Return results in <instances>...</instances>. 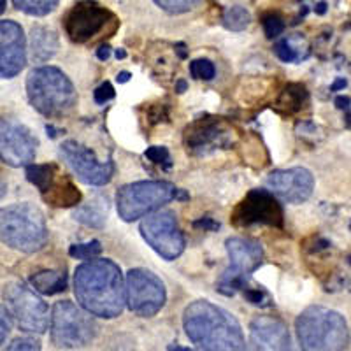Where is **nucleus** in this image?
<instances>
[{
    "mask_svg": "<svg viewBox=\"0 0 351 351\" xmlns=\"http://www.w3.org/2000/svg\"><path fill=\"white\" fill-rule=\"evenodd\" d=\"M74 293L83 309L100 318H116L127 302L123 274L111 260H92L76 269Z\"/></svg>",
    "mask_w": 351,
    "mask_h": 351,
    "instance_id": "f257e3e1",
    "label": "nucleus"
},
{
    "mask_svg": "<svg viewBox=\"0 0 351 351\" xmlns=\"http://www.w3.org/2000/svg\"><path fill=\"white\" fill-rule=\"evenodd\" d=\"M183 325L188 339L200 350H244V335L237 319L208 300L190 304Z\"/></svg>",
    "mask_w": 351,
    "mask_h": 351,
    "instance_id": "f03ea898",
    "label": "nucleus"
},
{
    "mask_svg": "<svg viewBox=\"0 0 351 351\" xmlns=\"http://www.w3.org/2000/svg\"><path fill=\"white\" fill-rule=\"evenodd\" d=\"M27 95L36 111L51 118L71 112L77 102L74 84L56 67L34 69L27 77Z\"/></svg>",
    "mask_w": 351,
    "mask_h": 351,
    "instance_id": "7ed1b4c3",
    "label": "nucleus"
},
{
    "mask_svg": "<svg viewBox=\"0 0 351 351\" xmlns=\"http://www.w3.org/2000/svg\"><path fill=\"white\" fill-rule=\"evenodd\" d=\"M0 241L21 253H36L48 243L44 215L30 204L0 209Z\"/></svg>",
    "mask_w": 351,
    "mask_h": 351,
    "instance_id": "20e7f679",
    "label": "nucleus"
},
{
    "mask_svg": "<svg viewBox=\"0 0 351 351\" xmlns=\"http://www.w3.org/2000/svg\"><path fill=\"white\" fill-rule=\"evenodd\" d=\"M295 330L304 350H346L350 346V328L337 311L313 306L297 318Z\"/></svg>",
    "mask_w": 351,
    "mask_h": 351,
    "instance_id": "39448f33",
    "label": "nucleus"
},
{
    "mask_svg": "<svg viewBox=\"0 0 351 351\" xmlns=\"http://www.w3.org/2000/svg\"><path fill=\"white\" fill-rule=\"evenodd\" d=\"M176 199L184 200L188 195L167 181H139L125 184L118 190L116 208L125 221H136Z\"/></svg>",
    "mask_w": 351,
    "mask_h": 351,
    "instance_id": "423d86ee",
    "label": "nucleus"
},
{
    "mask_svg": "<svg viewBox=\"0 0 351 351\" xmlns=\"http://www.w3.org/2000/svg\"><path fill=\"white\" fill-rule=\"evenodd\" d=\"M120 25L114 12L95 0H80L64 16L65 34L72 43L86 44L99 36L111 37Z\"/></svg>",
    "mask_w": 351,
    "mask_h": 351,
    "instance_id": "0eeeda50",
    "label": "nucleus"
},
{
    "mask_svg": "<svg viewBox=\"0 0 351 351\" xmlns=\"http://www.w3.org/2000/svg\"><path fill=\"white\" fill-rule=\"evenodd\" d=\"M97 324L92 313L69 300L56 302L51 315V341L56 348H83L95 339Z\"/></svg>",
    "mask_w": 351,
    "mask_h": 351,
    "instance_id": "6e6552de",
    "label": "nucleus"
},
{
    "mask_svg": "<svg viewBox=\"0 0 351 351\" xmlns=\"http://www.w3.org/2000/svg\"><path fill=\"white\" fill-rule=\"evenodd\" d=\"M4 299L9 306V313L21 330L32 334H44L49 327V309L36 291L23 283H11L5 287Z\"/></svg>",
    "mask_w": 351,
    "mask_h": 351,
    "instance_id": "1a4fd4ad",
    "label": "nucleus"
},
{
    "mask_svg": "<svg viewBox=\"0 0 351 351\" xmlns=\"http://www.w3.org/2000/svg\"><path fill=\"white\" fill-rule=\"evenodd\" d=\"M27 180L39 188L40 195L53 208H72L81 200V192L56 164H28Z\"/></svg>",
    "mask_w": 351,
    "mask_h": 351,
    "instance_id": "9d476101",
    "label": "nucleus"
},
{
    "mask_svg": "<svg viewBox=\"0 0 351 351\" xmlns=\"http://www.w3.org/2000/svg\"><path fill=\"white\" fill-rule=\"evenodd\" d=\"M141 234L162 258L174 260L183 253V232L171 211L149 213L148 218H144L141 223Z\"/></svg>",
    "mask_w": 351,
    "mask_h": 351,
    "instance_id": "9b49d317",
    "label": "nucleus"
},
{
    "mask_svg": "<svg viewBox=\"0 0 351 351\" xmlns=\"http://www.w3.org/2000/svg\"><path fill=\"white\" fill-rule=\"evenodd\" d=\"M232 223L236 227L269 225L281 228L285 223L283 206L269 190H252L232 213Z\"/></svg>",
    "mask_w": 351,
    "mask_h": 351,
    "instance_id": "f8f14e48",
    "label": "nucleus"
},
{
    "mask_svg": "<svg viewBox=\"0 0 351 351\" xmlns=\"http://www.w3.org/2000/svg\"><path fill=\"white\" fill-rule=\"evenodd\" d=\"M125 290L128 309L144 318L155 316L165 304L164 283L144 269H132L128 272Z\"/></svg>",
    "mask_w": 351,
    "mask_h": 351,
    "instance_id": "ddd939ff",
    "label": "nucleus"
},
{
    "mask_svg": "<svg viewBox=\"0 0 351 351\" xmlns=\"http://www.w3.org/2000/svg\"><path fill=\"white\" fill-rule=\"evenodd\" d=\"M60 155L67 162L69 167L83 183L102 186L112 180L114 164L112 162H100L92 149H88L76 141H65L60 146Z\"/></svg>",
    "mask_w": 351,
    "mask_h": 351,
    "instance_id": "4468645a",
    "label": "nucleus"
},
{
    "mask_svg": "<svg viewBox=\"0 0 351 351\" xmlns=\"http://www.w3.org/2000/svg\"><path fill=\"white\" fill-rule=\"evenodd\" d=\"M234 143V130L219 118H200L184 130V144L193 155L227 149Z\"/></svg>",
    "mask_w": 351,
    "mask_h": 351,
    "instance_id": "2eb2a0df",
    "label": "nucleus"
},
{
    "mask_svg": "<svg viewBox=\"0 0 351 351\" xmlns=\"http://www.w3.org/2000/svg\"><path fill=\"white\" fill-rule=\"evenodd\" d=\"M37 152V139L25 125L0 121V160L11 167H27Z\"/></svg>",
    "mask_w": 351,
    "mask_h": 351,
    "instance_id": "dca6fc26",
    "label": "nucleus"
},
{
    "mask_svg": "<svg viewBox=\"0 0 351 351\" xmlns=\"http://www.w3.org/2000/svg\"><path fill=\"white\" fill-rule=\"evenodd\" d=\"M27 65L23 28L14 21H0V80L16 76Z\"/></svg>",
    "mask_w": 351,
    "mask_h": 351,
    "instance_id": "f3484780",
    "label": "nucleus"
},
{
    "mask_svg": "<svg viewBox=\"0 0 351 351\" xmlns=\"http://www.w3.org/2000/svg\"><path fill=\"white\" fill-rule=\"evenodd\" d=\"M267 186L280 199L291 204H300L311 197L315 178L304 167L285 169V171H274L267 176Z\"/></svg>",
    "mask_w": 351,
    "mask_h": 351,
    "instance_id": "a211bd4d",
    "label": "nucleus"
},
{
    "mask_svg": "<svg viewBox=\"0 0 351 351\" xmlns=\"http://www.w3.org/2000/svg\"><path fill=\"white\" fill-rule=\"evenodd\" d=\"M250 339L256 350H290L288 327L272 316H258L250 325Z\"/></svg>",
    "mask_w": 351,
    "mask_h": 351,
    "instance_id": "6ab92c4d",
    "label": "nucleus"
},
{
    "mask_svg": "<svg viewBox=\"0 0 351 351\" xmlns=\"http://www.w3.org/2000/svg\"><path fill=\"white\" fill-rule=\"evenodd\" d=\"M227 253L230 258V269L241 274H252L262 265L263 250L256 241L244 237H232L227 241Z\"/></svg>",
    "mask_w": 351,
    "mask_h": 351,
    "instance_id": "aec40b11",
    "label": "nucleus"
},
{
    "mask_svg": "<svg viewBox=\"0 0 351 351\" xmlns=\"http://www.w3.org/2000/svg\"><path fill=\"white\" fill-rule=\"evenodd\" d=\"M30 44H32V56L36 62H46L53 58L58 49V37L53 30L44 27L32 28L30 36Z\"/></svg>",
    "mask_w": 351,
    "mask_h": 351,
    "instance_id": "412c9836",
    "label": "nucleus"
},
{
    "mask_svg": "<svg viewBox=\"0 0 351 351\" xmlns=\"http://www.w3.org/2000/svg\"><path fill=\"white\" fill-rule=\"evenodd\" d=\"M274 51L280 60L287 62V64H293V62L306 60L311 49H309V44L302 36H290L276 44Z\"/></svg>",
    "mask_w": 351,
    "mask_h": 351,
    "instance_id": "4be33fe9",
    "label": "nucleus"
},
{
    "mask_svg": "<svg viewBox=\"0 0 351 351\" xmlns=\"http://www.w3.org/2000/svg\"><path fill=\"white\" fill-rule=\"evenodd\" d=\"M307 99H309V93L304 84L290 83L281 92L280 99L276 102V109L283 114H295L307 104Z\"/></svg>",
    "mask_w": 351,
    "mask_h": 351,
    "instance_id": "5701e85b",
    "label": "nucleus"
},
{
    "mask_svg": "<svg viewBox=\"0 0 351 351\" xmlns=\"http://www.w3.org/2000/svg\"><path fill=\"white\" fill-rule=\"evenodd\" d=\"M30 283L43 295H55L67 288V274L62 271H40L30 278Z\"/></svg>",
    "mask_w": 351,
    "mask_h": 351,
    "instance_id": "b1692460",
    "label": "nucleus"
},
{
    "mask_svg": "<svg viewBox=\"0 0 351 351\" xmlns=\"http://www.w3.org/2000/svg\"><path fill=\"white\" fill-rule=\"evenodd\" d=\"M106 216H108V208L104 209L102 204H97V202L84 204V206L77 208V211L74 213V218H76L80 223L86 225V227H93V228L104 227Z\"/></svg>",
    "mask_w": 351,
    "mask_h": 351,
    "instance_id": "393cba45",
    "label": "nucleus"
},
{
    "mask_svg": "<svg viewBox=\"0 0 351 351\" xmlns=\"http://www.w3.org/2000/svg\"><path fill=\"white\" fill-rule=\"evenodd\" d=\"M247 283H250V276L232 271V269L228 267L227 271L221 274L218 283H216V290L221 291L223 295L232 297L236 295L237 291H243L244 288L247 287Z\"/></svg>",
    "mask_w": 351,
    "mask_h": 351,
    "instance_id": "a878e982",
    "label": "nucleus"
},
{
    "mask_svg": "<svg viewBox=\"0 0 351 351\" xmlns=\"http://www.w3.org/2000/svg\"><path fill=\"white\" fill-rule=\"evenodd\" d=\"M14 8L30 16H46L60 4V0H12Z\"/></svg>",
    "mask_w": 351,
    "mask_h": 351,
    "instance_id": "bb28decb",
    "label": "nucleus"
},
{
    "mask_svg": "<svg viewBox=\"0 0 351 351\" xmlns=\"http://www.w3.org/2000/svg\"><path fill=\"white\" fill-rule=\"evenodd\" d=\"M250 21H252V16L250 12L246 11L241 5H234V8L227 9L223 16V25L232 30V32H241V30H246L250 27Z\"/></svg>",
    "mask_w": 351,
    "mask_h": 351,
    "instance_id": "cd10ccee",
    "label": "nucleus"
},
{
    "mask_svg": "<svg viewBox=\"0 0 351 351\" xmlns=\"http://www.w3.org/2000/svg\"><path fill=\"white\" fill-rule=\"evenodd\" d=\"M102 252V246H100L99 241H90V243L84 244H74L69 250V255L74 256L77 260H92L95 256L100 255Z\"/></svg>",
    "mask_w": 351,
    "mask_h": 351,
    "instance_id": "c85d7f7f",
    "label": "nucleus"
},
{
    "mask_svg": "<svg viewBox=\"0 0 351 351\" xmlns=\"http://www.w3.org/2000/svg\"><path fill=\"white\" fill-rule=\"evenodd\" d=\"M190 74H192L195 80L211 81L213 77L216 76V67L211 60L199 58V60H193L192 64H190Z\"/></svg>",
    "mask_w": 351,
    "mask_h": 351,
    "instance_id": "c756f323",
    "label": "nucleus"
},
{
    "mask_svg": "<svg viewBox=\"0 0 351 351\" xmlns=\"http://www.w3.org/2000/svg\"><path fill=\"white\" fill-rule=\"evenodd\" d=\"M155 2L164 11L172 12V14H180V12H186L190 9H193L202 0H155Z\"/></svg>",
    "mask_w": 351,
    "mask_h": 351,
    "instance_id": "7c9ffc66",
    "label": "nucleus"
},
{
    "mask_svg": "<svg viewBox=\"0 0 351 351\" xmlns=\"http://www.w3.org/2000/svg\"><path fill=\"white\" fill-rule=\"evenodd\" d=\"M262 23H263V30H265V36H267L269 39H274V37L281 36L285 30V20L280 16V14H276V12H269V14H265Z\"/></svg>",
    "mask_w": 351,
    "mask_h": 351,
    "instance_id": "2f4dec72",
    "label": "nucleus"
},
{
    "mask_svg": "<svg viewBox=\"0 0 351 351\" xmlns=\"http://www.w3.org/2000/svg\"><path fill=\"white\" fill-rule=\"evenodd\" d=\"M243 295L247 302H252L253 306H260V307H269L272 306V300L269 297V293L263 288H252L247 285L246 288L243 290Z\"/></svg>",
    "mask_w": 351,
    "mask_h": 351,
    "instance_id": "473e14b6",
    "label": "nucleus"
},
{
    "mask_svg": "<svg viewBox=\"0 0 351 351\" xmlns=\"http://www.w3.org/2000/svg\"><path fill=\"white\" fill-rule=\"evenodd\" d=\"M144 156L152 160L153 164L171 167V155H169V149L164 148V146H152V148L146 149Z\"/></svg>",
    "mask_w": 351,
    "mask_h": 351,
    "instance_id": "72a5a7b5",
    "label": "nucleus"
},
{
    "mask_svg": "<svg viewBox=\"0 0 351 351\" xmlns=\"http://www.w3.org/2000/svg\"><path fill=\"white\" fill-rule=\"evenodd\" d=\"M12 328V322H11V313L9 309H5L2 304H0V344L4 343L5 337L9 335Z\"/></svg>",
    "mask_w": 351,
    "mask_h": 351,
    "instance_id": "f704fd0d",
    "label": "nucleus"
},
{
    "mask_svg": "<svg viewBox=\"0 0 351 351\" xmlns=\"http://www.w3.org/2000/svg\"><path fill=\"white\" fill-rule=\"evenodd\" d=\"M93 95H95L97 104H106V102H109V100L114 99L116 93H114V88H112V84L106 81V83H102L99 88H97Z\"/></svg>",
    "mask_w": 351,
    "mask_h": 351,
    "instance_id": "c9c22d12",
    "label": "nucleus"
},
{
    "mask_svg": "<svg viewBox=\"0 0 351 351\" xmlns=\"http://www.w3.org/2000/svg\"><path fill=\"white\" fill-rule=\"evenodd\" d=\"M8 350H40V343L36 339H28V337H25V339H14L9 344Z\"/></svg>",
    "mask_w": 351,
    "mask_h": 351,
    "instance_id": "e433bc0d",
    "label": "nucleus"
},
{
    "mask_svg": "<svg viewBox=\"0 0 351 351\" xmlns=\"http://www.w3.org/2000/svg\"><path fill=\"white\" fill-rule=\"evenodd\" d=\"M193 227L204 228V230H218L219 223H216L213 218H200L197 221H193Z\"/></svg>",
    "mask_w": 351,
    "mask_h": 351,
    "instance_id": "4c0bfd02",
    "label": "nucleus"
},
{
    "mask_svg": "<svg viewBox=\"0 0 351 351\" xmlns=\"http://www.w3.org/2000/svg\"><path fill=\"white\" fill-rule=\"evenodd\" d=\"M335 108L341 109V111H346V109L351 108V99L344 95L337 97V99H335Z\"/></svg>",
    "mask_w": 351,
    "mask_h": 351,
    "instance_id": "58836bf2",
    "label": "nucleus"
},
{
    "mask_svg": "<svg viewBox=\"0 0 351 351\" xmlns=\"http://www.w3.org/2000/svg\"><path fill=\"white\" fill-rule=\"evenodd\" d=\"M97 56H99V60L102 62L109 60V56H111V48H109V46H100V48L97 49Z\"/></svg>",
    "mask_w": 351,
    "mask_h": 351,
    "instance_id": "ea45409f",
    "label": "nucleus"
},
{
    "mask_svg": "<svg viewBox=\"0 0 351 351\" xmlns=\"http://www.w3.org/2000/svg\"><path fill=\"white\" fill-rule=\"evenodd\" d=\"M346 84H348V81L344 80V77H339V80L332 84L330 90H332V92H337V90H343V88H346Z\"/></svg>",
    "mask_w": 351,
    "mask_h": 351,
    "instance_id": "a19ab883",
    "label": "nucleus"
},
{
    "mask_svg": "<svg viewBox=\"0 0 351 351\" xmlns=\"http://www.w3.org/2000/svg\"><path fill=\"white\" fill-rule=\"evenodd\" d=\"M130 77H132L130 72H120L116 80H118V83H128V81H130Z\"/></svg>",
    "mask_w": 351,
    "mask_h": 351,
    "instance_id": "79ce46f5",
    "label": "nucleus"
},
{
    "mask_svg": "<svg viewBox=\"0 0 351 351\" xmlns=\"http://www.w3.org/2000/svg\"><path fill=\"white\" fill-rule=\"evenodd\" d=\"M184 90H186V83H184V81H178V84H176V92L183 93Z\"/></svg>",
    "mask_w": 351,
    "mask_h": 351,
    "instance_id": "37998d69",
    "label": "nucleus"
},
{
    "mask_svg": "<svg viewBox=\"0 0 351 351\" xmlns=\"http://www.w3.org/2000/svg\"><path fill=\"white\" fill-rule=\"evenodd\" d=\"M5 193H8V184H5L4 181L0 180V199H2V197H4Z\"/></svg>",
    "mask_w": 351,
    "mask_h": 351,
    "instance_id": "c03bdc74",
    "label": "nucleus"
},
{
    "mask_svg": "<svg viewBox=\"0 0 351 351\" xmlns=\"http://www.w3.org/2000/svg\"><path fill=\"white\" fill-rule=\"evenodd\" d=\"M178 51H180V56L181 58H186V51H184V44H178Z\"/></svg>",
    "mask_w": 351,
    "mask_h": 351,
    "instance_id": "a18cd8bd",
    "label": "nucleus"
},
{
    "mask_svg": "<svg viewBox=\"0 0 351 351\" xmlns=\"http://www.w3.org/2000/svg\"><path fill=\"white\" fill-rule=\"evenodd\" d=\"M125 56H127V53H125L123 49H118V51H116V58H118V60H120V58H125Z\"/></svg>",
    "mask_w": 351,
    "mask_h": 351,
    "instance_id": "49530a36",
    "label": "nucleus"
},
{
    "mask_svg": "<svg viewBox=\"0 0 351 351\" xmlns=\"http://www.w3.org/2000/svg\"><path fill=\"white\" fill-rule=\"evenodd\" d=\"M4 9H5V0H0V14L4 12Z\"/></svg>",
    "mask_w": 351,
    "mask_h": 351,
    "instance_id": "de8ad7c7",
    "label": "nucleus"
},
{
    "mask_svg": "<svg viewBox=\"0 0 351 351\" xmlns=\"http://www.w3.org/2000/svg\"><path fill=\"white\" fill-rule=\"evenodd\" d=\"M348 262H350V265H351V256H350V258H348Z\"/></svg>",
    "mask_w": 351,
    "mask_h": 351,
    "instance_id": "09e8293b",
    "label": "nucleus"
},
{
    "mask_svg": "<svg viewBox=\"0 0 351 351\" xmlns=\"http://www.w3.org/2000/svg\"><path fill=\"white\" fill-rule=\"evenodd\" d=\"M350 230H351V225H350Z\"/></svg>",
    "mask_w": 351,
    "mask_h": 351,
    "instance_id": "8fccbe9b",
    "label": "nucleus"
}]
</instances>
